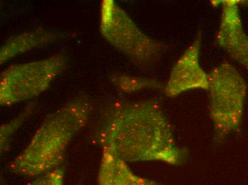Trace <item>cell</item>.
Returning a JSON list of instances; mask_svg holds the SVG:
<instances>
[{
    "label": "cell",
    "instance_id": "cell-7",
    "mask_svg": "<svg viewBox=\"0 0 248 185\" xmlns=\"http://www.w3.org/2000/svg\"><path fill=\"white\" fill-rule=\"evenodd\" d=\"M216 42L234 61L248 71V36L240 16V1L224 0Z\"/></svg>",
    "mask_w": 248,
    "mask_h": 185
},
{
    "label": "cell",
    "instance_id": "cell-10",
    "mask_svg": "<svg viewBox=\"0 0 248 185\" xmlns=\"http://www.w3.org/2000/svg\"><path fill=\"white\" fill-rule=\"evenodd\" d=\"M112 84L125 93H134L146 89H160L163 85L161 81L150 78L139 77L124 73H113L111 76Z\"/></svg>",
    "mask_w": 248,
    "mask_h": 185
},
{
    "label": "cell",
    "instance_id": "cell-6",
    "mask_svg": "<svg viewBox=\"0 0 248 185\" xmlns=\"http://www.w3.org/2000/svg\"><path fill=\"white\" fill-rule=\"evenodd\" d=\"M201 42L202 33L200 31L194 42L175 63L164 86L165 94L168 97H175L190 90H208V73L200 64Z\"/></svg>",
    "mask_w": 248,
    "mask_h": 185
},
{
    "label": "cell",
    "instance_id": "cell-5",
    "mask_svg": "<svg viewBox=\"0 0 248 185\" xmlns=\"http://www.w3.org/2000/svg\"><path fill=\"white\" fill-rule=\"evenodd\" d=\"M66 64V56L58 53L7 68L0 76V104L12 106L39 96L61 74Z\"/></svg>",
    "mask_w": 248,
    "mask_h": 185
},
{
    "label": "cell",
    "instance_id": "cell-2",
    "mask_svg": "<svg viewBox=\"0 0 248 185\" xmlns=\"http://www.w3.org/2000/svg\"><path fill=\"white\" fill-rule=\"evenodd\" d=\"M93 106L87 96H78L49 114L25 149L10 162L17 175L39 177L60 168L66 149L87 124Z\"/></svg>",
    "mask_w": 248,
    "mask_h": 185
},
{
    "label": "cell",
    "instance_id": "cell-11",
    "mask_svg": "<svg viewBox=\"0 0 248 185\" xmlns=\"http://www.w3.org/2000/svg\"><path fill=\"white\" fill-rule=\"evenodd\" d=\"M36 104L34 103H31L29 106L19 114L16 118L9 122L6 124L1 125V153L2 154L4 152L7 151L10 145V141L14 134L20 127L21 125L23 124L27 118H29L31 113L34 111Z\"/></svg>",
    "mask_w": 248,
    "mask_h": 185
},
{
    "label": "cell",
    "instance_id": "cell-3",
    "mask_svg": "<svg viewBox=\"0 0 248 185\" xmlns=\"http://www.w3.org/2000/svg\"><path fill=\"white\" fill-rule=\"evenodd\" d=\"M100 31L113 47L139 67L155 65L169 48L145 34L113 0L101 2Z\"/></svg>",
    "mask_w": 248,
    "mask_h": 185
},
{
    "label": "cell",
    "instance_id": "cell-9",
    "mask_svg": "<svg viewBox=\"0 0 248 185\" xmlns=\"http://www.w3.org/2000/svg\"><path fill=\"white\" fill-rule=\"evenodd\" d=\"M59 38L60 36L57 33L42 28L14 35L6 41L1 47L0 63L4 64L13 57L51 43Z\"/></svg>",
    "mask_w": 248,
    "mask_h": 185
},
{
    "label": "cell",
    "instance_id": "cell-8",
    "mask_svg": "<svg viewBox=\"0 0 248 185\" xmlns=\"http://www.w3.org/2000/svg\"><path fill=\"white\" fill-rule=\"evenodd\" d=\"M97 185H163L133 172L128 162L107 147H102Z\"/></svg>",
    "mask_w": 248,
    "mask_h": 185
},
{
    "label": "cell",
    "instance_id": "cell-1",
    "mask_svg": "<svg viewBox=\"0 0 248 185\" xmlns=\"http://www.w3.org/2000/svg\"><path fill=\"white\" fill-rule=\"evenodd\" d=\"M98 141L125 162L182 165L187 151L177 143L170 122L152 99L114 100L101 115Z\"/></svg>",
    "mask_w": 248,
    "mask_h": 185
},
{
    "label": "cell",
    "instance_id": "cell-4",
    "mask_svg": "<svg viewBox=\"0 0 248 185\" xmlns=\"http://www.w3.org/2000/svg\"><path fill=\"white\" fill-rule=\"evenodd\" d=\"M208 78L210 115L216 139L222 141L241 126L248 85L240 72L226 61L212 70Z\"/></svg>",
    "mask_w": 248,
    "mask_h": 185
},
{
    "label": "cell",
    "instance_id": "cell-12",
    "mask_svg": "<svg viewBox=\"0 0 248 185\" xmlns=\"http://www.w3.org/2000/svg\"><path fill=\"white\" fill-rule=\"evenodd\" d=\"M64 172L62 168H58L52 172L37 177V180L25 185H63Z\"/></svg>",
    "mask_w": 248,
    "mask_h": 185
}]
</instances>
